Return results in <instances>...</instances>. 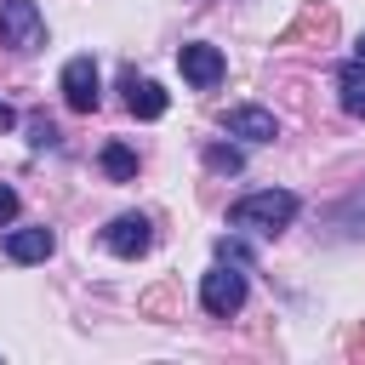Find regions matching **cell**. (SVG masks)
<instances>
[{"label": "cell", "instance_id": "cell-2", "mask_svg": "<svg viewBox=\"0 0 365 365\" xmlns=\"http://www.w3.org/2000/svg\"><path fill=\"white\" fill-rule=\"evenodd\" d=\"M200 308L217 314V319H228V314L245 308V274H240V262H217V268L200 279Z\"/></svg>", "mask_w": 365, "mask_h": 365}, {"label": "cell", "instance_id": "cell-6", "mask_svg": "<svg viewBox=\"0 0 365 365\" xmlns=\"http://www.w3.org/2000/svg\"><path fill=\"white\" fill-rule=\"evenodd\" d=\"M103 245L114 251V257H143L148 245H154V228H148V217H137V211H125V217H114L108 228H103Z\"/></svg>", "mask_w": 365, "mask_h": 365}, {"label": "cell", "instance_id": "cell-9", "mask_svg": "<svg viewBox=\"0 0 365 365\" xmlns=\"http://www.w3.org/2000/svg\"><path fill=\"white\" fill-rule=\"evenodd\" d=\"M165 103H171V97H165L154 80H137V74H125V108H131L137 120H160V114H165Z\"/></svg>", "mask_w": 365, "mask_h": 365}, {"label": "cell", "instance_id": "cell-10", "mask_svg": "<svg viewBox=\"0 0 365 365\" xmlns=\"http://www.w3.org/2000/svg\"><path fill=\"white\" fill-rule=\"evenodd\" d=\"M336 97H342V108L354 120H365V57H354V63L336 68Z\"/></svg>", "mask_w": 365, "mask_h": 365}, {"label": "cell", "instance_id": "cell-3", "mask_svg": "<svg viewBox=\"0 0 365 365\" xmlns=\"http://www.w3.org/2000/svg\"><path fill=\"white\" fill-rule=\"evenodd\" d=\"M0 40L11 51H40L46 46V17L34 0H0Z\"/></svg>", "mask_w": 365, "mask_h": 365}, {"label": "cell", "instance_id": "cell-5", "mask_svg": "<svg viewBox=\"0 0 365 365\" xmlns=\"http://www.w3.org/2000/svg\"><path fill=\"white\" fill-rule=\"evenodd\" d=\"M97 97H103V91H97V63H91V57H68V63H63V103H68L74 114H91Z\"/></svg>", "mask_w": 365, "mask_h": 365}, {"label": "cell", "instance_id": "cell-16", "mask_svg": "<svg viewBox=\"0 0 365 365\" xmlns=\"http://www.w3.org/2000/svg\"><path fill=\"white\" fill-rule=\"evenodd\" d=\"M0 125H17V114H11V108H6V103H0Z\"/></svg>", "mask_w": 365, "mask_h": 365}, {"label": "cell", "instance_id": "cell-14", "mask_svg": "<svg viewBox=\"0 0 365 365\" xmlns=\"http://www.w3.org/2000/svg\"><path fill=\"white\" fill-rule=\"evenodd\" d=\"M217 257H222V262H251V251H245L240 240H217Z\"/></svg>", "mask_w": 365, "mask_h": 365}, {"label": "cell", "instance_id": "cell-13", "mask_svg": "<svg viewBox=\"0 0 365 365\" xmlns=\"http://www.w3.org/2000/svg\"><path fill=\"white\" fill-rule=\"evenodd\" d=\"M29 143L34 148H57V125L51 120H29Z\"/></svg>", "mask_w": 365, "mask_h": 365}, {"label": "cell", "instance_id": "cell-8", "mask_svg": "<svg viewBox=\"0 0 365 365\" xmlns=\"http://www.w3.org/2000/svg\"><path fill=\"white\" fill-rule=\"evenodd\" d=\"M57 251V234L51 228H11L6 234V257L11 262H46Z\"/></svg>", "mask_w": 365, "mask_h": 365}, {"label": "cell", "instance_id": "cell-1", "mask_svg": "<svg viewBox=\"0 0 365 365\" xmlns=\"http://www.w3.org/2000/svg\"><path fill=\"white\" fill-rule=\"evenodd\" d=\"M228 222L234 228H251V234H279L297 222V194L291 188H257L245 200L228 205Z\"/></svg>", "mask_w": 365, "mask_h": 365}, {"label": "cell", "instance_id": "cell-17", "mask_svg": "<svg viewBox=\"0 0 365 365\" xmlns=\"http://www.w3.org/2000/svg\"><path fill=\"white\" fill-rule=\"evenodd\" d=\"M354 46H359V57H365V34H359V40H354Z\"/></svg>", "mask_w": 365, "mask_h": 365}, {"label": "cell", "instance_id": "cell-12", "mask_svg": "<svg viewBox=\"0 0 365 365\" xmlns=\"http://www.w3.org/2000/svg\"><path fill=\"white\" fill-rule=\"evenodd\" d=\"M205 165H211V171H228V177H234V171H240L245 160H240V148H228V143H211V148H205Z\"/></svg>", "mask_w": 365, "mask_h": 365}, {"label": "cell", "instance_id": "cell-11", "mask_svg": "<svg viewBox=\"0 0 365 365\" xmlns=\"http://www.w3.org/2000/svg\"><path fill=\"white\" fill-rule=\"evenodd\" d=\"M103 171H108L114 182H125V177H137V154H131L125 143H108V148H103Z\"/></svg>", "mask_w": 365, "mask_h": 365}, {"label": "cell", "instance_id": "cell-4", "mask_svg": "<svg viewBox=\"0 0 365 365\" xmlns=\"http://www.w3.org/2000/svg\"><path fill=\"white\" fill-rule=\"evenodd\" d=\"M177 68H182V80H188L194 91H211V86L222 80V68H228V63H222V51H217V46L194 40V46H182V51H177Z\"/></svg>", "mask_w": 365, "mask_h": 365}, {"label": "cell", "instance_id": "cell-7", "mask_svg": "<svg viewBox=\"0 0 365 365\" xmlns=\"http://www.w3.org/2000/svg\"><path fill=\"white\" fill-rule=\"evenodd\" d=\"M222 131H228V137H245V143H274V137H279V120H274L268 108H257V103H234V108L222 114Z\"/></svg>", "mask_w": 365, "mask_h": 365}, {"label": "cell", "instance_id": "cell-15", "mask_svg": "<svg viewBox=\"0 0 365 365\" xmlns=\"http://www.w3.org/2000/svg\"><path fill=\"white\" fill-rule=\"evenodd\" d=\"M11 217H17V188H11V182H0V228H6Z\"/></svg>", "mask_w": 365, "mask_h": 365}]
</instances>
